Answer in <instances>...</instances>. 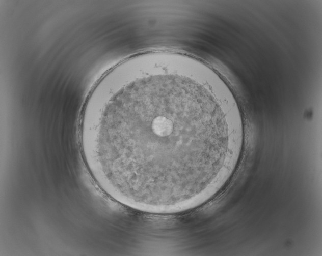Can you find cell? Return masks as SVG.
I'll return each instance as SVG.
<instances>
[{
	"label": "cell",
	"instance_id": "obj_1",
	"mask_svg": "<svg viewBox=\"0 0 322 256\" xmlns=\"http://www.w3.org/2000/svg\"><path fill=\"white\" fill-rule=\"evenodd\" d=\"M159 61L136 75L104 104L95 136L86 138L92 171L119 203L174 213L198 205L219 172L231 124L204 83Z\"/></svg>",
	"mask_w": 322,
	"mask_h": 256
}]
</instances>
